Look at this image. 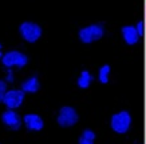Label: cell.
<instances>
[{"label":"cell","instance_id":"obj_4","mask_svg":"<svg viewBox=\"0 0 146 144\" xmlns=\"http://www.w3.org/2000/svg\"><path fill=\"white\" fill-rule=\"evenodd\" d=\"M78 122V114L72 107H63L59 111L58 123L62 127H71Z\"/></svg>","mask_w":146,"mask_h":144},{"label":"cell","instance_id":"obj_11","mask_svg":"<svg viewBox=\"0 0 146 144\" xmlns=\"http://www.w3.org/2000/svg\"><path fill=\"white\" fill-rule=\"evenodd\" d=\"M95 133L91 130H84L82 136L79 137V144H94Z\"/></svg>","mask_w":146,"mask_h":144},{"label":"cell","instance_id":"obj_12","mask_svg":"<svg viewBox=\"0 0 146 144\" xmlns=\"http://www.w3.org/2000/svg\"><path fill=\"white\" fill-rule=\"evenodd\" d=\"M91 80H93V76L87 71H82V75L78 79V85L80 88H87L90 85V83H91Z\"/></svg>","mask_w":146,"mask_h":144},{"label":"cell","instance_id":"obj_6","mask_svg":"<svg viewBox=\"0 0 146 144\" xmlns=\"http://www.w3.org/2000/svg\"><path fill=\"white\" fill-rule=\"evenodd\" d=\"M23 100H24V92L19 91V89H11V91H7L3 103H4L8 108L12 109V108L20 107Z\"/></svg>","mask_w":146,"mask_h":144},{"label":"cell","instance_id":"obj_15","mask_svg":"<svg viewBox=\"0 0 146 144\" xmlns=\"http://www.w3.org/2000/svg\"><path fill=\"white\" fill-rule=\"evenodd\" d=\"M137 31H138V35H139V36L143 35V23H142V22L138 23V26H137Z\"/></svg>","mask_w":146,"mask_h":144},{"label":"cell","instance_id":"obj_13","mask_svg":"<svg viewBox=\"0 0 146 144\" xmlns=\"http://www.w3.org/2000/svg\"><path fill=\"white\" fill-rule=\"evenodd\" d=\"M109 74H110V66H103L99 70V82L103 84H106L109 82Z\"/></svg>","mask_w":146,"mask_h":144},{"label":"cell","instance_id":"obj_3","mask_svg":"<svg viewBox=\"0 0 146 144\" xmlns=\"http://www.w3.org/2000/svg\"><path fill=\"white\" fill-rule=\"evenodd\" d=\"M20 34L23 35L24 40L30 41V43H34L42 36V28L35 23L26 22L20 26Z\"/></svg>","mask_w":146,"mask_h":144},{"label":"cell","instance_id":"obj_9","mask_svg":"<svg viewBox=\"0 0 146 144\" xmlns=\"http://www.w3.org/2000/svg\"><path fill=\"white\" fill-rule=\"evenodd\" d=\"M122 35L125 37V41L130 45H133L138 41L139 39V35H138V31L135 27H131V26H125L122 27Z\"/></svg>","mask_w":146,"mask_h":144},{"label":"cell","instance_id":"obj_2","mask_svg":"<svg viewBox=\"0 0 146 144\" xmlns=\"http://www.w3.org/2000/svg\"><path fill=\"white\" fill-rule=\"evenodd\" d=\"M102 36H103V28L101 26H97V24L82 28L79 31V39L83 43H91V41L99 40Z\"/></svg>","mask_w":146,"mask_h":144},{"label":"cell","instance_id":"obj_8","mask_svg":"<svg viewBox=\"0 0 146 144\" xmlns=\"http://www.w3.org/2000/svg\"><path fill=\"white\" fill-rule=\"evenodd\" d=\"M24 124L28 130H31V131H40L43 126H44V123L42 120L40 116L38 115H34V114H30V115H26L24 116Z\"/></svg>","mask_w":146,"mask_h":144},{"label":"cell","instance_id":"obj_10","mask_svg":"<svg viewBox=\"0 0 146 144\" xmlns=\"http://www.w3.org/2000/svg\"><path fill=\"white\" fill-rule=\"evenodd\" d=\"M39 87H40V84H39V82H38V79L36 78H30L28 80H26V82L22 84V91L34 93V92H38Z\"/></svg>","mask_w":146,"mask_h":144},{"label":"cell","instance_id":"obj_5","mask_svg":"<svg viewBox=\"0 0 146 144\" xmlns=\"http://www.w3.org/2000/svg\"><path fill=\"white\" fill-rule=\"evenodd\" d=\"M3 64L5 67H12V66H18V67H24L27 64V59L26 55H23L22 52H18V51H11V52H7L3 56Z\"/></svg>","mask_w":146,"mask_h":144},{"label":"cell","instance_id":"obj_1","mask_svg":"<svg viewBox=\"0 0 146 144\" xmlns=\"http://www.w3.org/2000/svg\"><path fill=\"white\" fill-rule=\"evenodd\" d=\"M130 124H131V116L127 111L115 114L111 118V128L118 133H126L130 128Z\"/></svg>","mask_w":146,"mask_h":144},{"label":"cell","instance_id":"obj_16","mask_svg":"<svg viewBox=\"0 0 146 144\" xmlns=\"http://www.w3.org/2000/svg\"><path fill=\"white\" fill-rule=\"evenodd\" d=\"M0 48H1V44H0Z\"/></svg>","mask_w":146,"mask_h":144},{"label":"cell","instance_id":"obj_14","mask_svg":"<svg viewBox=\"0 0 146 144\" xmlns=\"http://www.w3.org/2000/svg\"><path fill=\"white\" fill-rule=\"evenodd\" d=\"M5 93H7V84L3 80H0V103L4 100Z\"/></svg>","mask_w":146,"mask_h":144},{"label":"cell","instance_id":"obj_7","mask_svg":"<svg viewBox=\"0 0 146 144\" xmlns=\"http://www.w3.org/2000/svg\"><path fill=\"white\" fill-rule=\"evenodd\" d=\"M1 119H3V122L8 127H11L12 130H19L20 126H22V119H20V116H19L16 112H13L12 109L5 111L4 114L1 115Z\"/></svg>","mask_w":146,"mask_h":144}]
</instances>
